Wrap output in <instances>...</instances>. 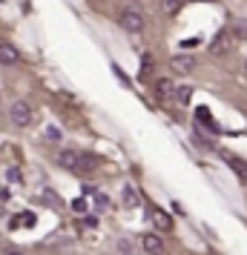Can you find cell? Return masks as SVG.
<instances>
[{
    "mask_svg": "<svg viewBox=\"0 0 247 255\" xmlns=\"http://www.w3.org/2000/svg\"><path fill=\"white\" fill-rule=\"evenodd\" d=\"M118 23L124 26L127 32H141V29H144V12H141V6H135V3L124 6V9H121V17H118Z\"/></svg>",
    "mask_w": 247,
    "mask_h": 255,
    "instance_id": "obj_1",
    "label": "cell"
},
{
    "mask_svg": "<svg viewBox=\"0 0 247 255\" xmlns=\"http://www.w3.org/2000/svg\"><path fill=\"white\" fill-rule=\"evenodd\" d=\"M236 40H239V32L227 26V29H222V32L216 35V40L210 43V52L213 55H224V52H230V49L236 46Z\"/></svg>",
    "mask_w": 247,
    "mask_h": 255,
    "instance_id": "obj_2",
    "label": "cell"
},
{
    "mask_svg": "<svg viewBox=\"0 0 247 255\" xmlns=\"http://www.w3.org/2000/svg\"><path fill=\"white\" fill-rule=\"evenodd\" d=\"M9 118H12L14 127H29L35 121V112H32V106L26 104V101H14L9 106Z\"/></svg>",
    "mask_w": 247,
    "mask_h": 255,
    "instance_id": "obj_3",
    "label": "cell"
},
{
    "mask_svg": "<svg viewBox=\"0 0 247 255\" xmlns=\"http://www.w3.org/2000/svg\"><path fill=\"white\" fill-rule=\"evenodd\" d=\"M141 247H144L147 255H167L164 253V241H161V235H155V232H144Z\"/></svg>",
    "mask_w": 247,
    "mask_h": 255,
    "instance_id": "obj_4",
    "label": "cell"
},
{
    "mask_svg": "<svg viewBox=\"0 0 247 255\" xmlns=\"http://www.w3.org/2000/svg\"><path fill=\"white\" fill-rule=\"evenodd\" d=\"M170 66H173V72H176V75H190V72H193V66H196V60L190 58V55H176V58L170 60Z\"/></svg>",
    "mask_w": 247,
    "mask_h": 255,
    "instance_id": "obj_5",
    "label": "cell"
},
{
    "mask_svg": "<svg viewBox=\"0 0 247 255\" xmlns=\"http://www.w3.org/2000/svg\"><path fill=\"white\" fill-rule=\"evenodd\" d=\"M150 215H153V224H155V230H158V232H167V230H173V218L167 215L164 209L153 207V209H150Z\"/></svg>",
    "mask_w": 247,
    "mask_h": 255,
    "instance_id": "obj_6",
    "label": "cell"
},
{
    "mask_svg": "<svg viewBox=\"0 0 247 255\" xmlns=\"http://www.w3.org/2000/svg\"><path fill=\"white\" fill-rule=\"evenodd\" d=\"M0 63H6V66H14V63H20V52L12 46V43H0Z\"/></svg>",
    "mask_w": 247,
    "mask_h": 255,
    "instance_id": "obj_7",
    "label": "cell"
},
{
    "mask_svg": "<svg viewBox=\"0 0 247 255\" xmlns=\"http://www.w3.org/2000/svg\"><path fill=\"white\" fill-rule=\"evenodd\" d=\"M224 161L233 166V172L242 178V181H247V163L242 161V158H236V155H230V152H224Z\"/></svg>",
    "mask_w": 247,
    "mask_h": 255,
    "instance_id": "obj_8",
    "label": "cell"
},
{
    "mask_svg": "<svg viewBox=\"0 0 247 255\" xmlns=\"http://www.w3.org/2000/svg\"><path fill=\"white\" fill-rule=\"evenodd\" d=\"M121 201H124V207H127V209H135L138 204H141V198H138V192H135V189H132L130 184H127L124 189H121Z\"/></svg>",
    "mask_w": 247,
    "mask_h": 255,
    "instance_id": "obj_9",
    "label": "cell"
},
{
    "mask_svg": "<svg viewBox=\"0 0 247 255\" xmlns=\"http://www.w3.org/2000/svg\"><path fill=\"white\" fill-rule=\"evenodd\" d=\"M95 166H98V158H95V155H86V152H81V155H78V166H75V172H92Z\"/></svg>",
    "mask_w": 247,
    "mask_h": 255,
    "instance_id": "obj_10",
    "label": "cell"
},
{
    "mask_svg": "<svg viewBox=\"0 0 247 255\" xmlns=\"http://www.w3.org/2000/svg\"><path fill=\"white\" fill-rule=\"evenodd\" d=\"M78 155H81V152H72V149H63L58 155V163L60 166H63V169H72V172H75V166H78Z\"/></svg>",
    "mask_w": 247,
    "mask_h": 255,
    "instance_id": "obj_11",
    "label": "cell"
},
{
    "mask_svg": "<svg viewBox=\"0 0 247 255\" xmlns=\"http://www.w3.org/2000/svg\"><path fill=\"white\" fill-rule=\"evenodd\" d=\"M176 101L178 104H190V98H193V86H176Z\"/></svg>",
    "mask_w": 247,
    "mask_h": 255,
    "instance_id": "obj_12",
    "label": "cell"
},
{
    "mask_svg": "<svg viewBox=\"0 0 247 255\" xmlns=\"http://www.w3.org/2000/svg\"><path fill=\"white\" fill-rule=\"evenodd\" d=\"M32 224H35V215H32V212H20V215L12 221V227H32Z\"/></svg>",
    "mask_w": 247,
    "mask_h": 255,
    "instance_id": "obj_13",
    "label": "cell"
},
{
    "mask_svg": "<svg viewBox=\"0 0 247 255\" xmlns=\"http://www.w3.org/2000/svg\"><path fill=\"white\" fill-rule=\"evenodd\" d=\"M173 92H176V83L173 81H158V95L161 98H173Z\"/></svg>",
    "mask_w": 247,
    "mask_h": 255,
    "instance_id": "obj_14",
    "label": "cell"
},
{
    "mask_svg": "<svg viewBox=\"0 0 247 255\" xmlns=\"http://www.w3.org/2000/svg\"><path fill=\"white\" fill-rule=\"evenodd\" d=\"M86 198H75V201H72V212H75V215H86Z\"/></svg>",
    "mask_w": 247,
    "mask_h": 255,
    "instance_id": "obj_15",
    "label": "cell"
},
{
    "mask_svg": "<svg viewBox=\"0 0 247 255\" xmlns=\"http://www.w3.org/2000/svg\"><path fill=\"white\" fill-rule=\"evenodd\" d=\"M196 118H199L201 124H207V127H210L213 132H216V124H213V118H210V112H207V109H204V106H201L199 112H196Z\"/></svg>",
    "mask_w": 247,
    "mask_h": 255,
    "instance_id": "obj_16",
    "label": "cell"
},
{
    "mask_svg": "<svg viewBox=\"0 0 247 255\" xmlns=\"http://www.w3.org/2000/svg\"><path fill=\"white\" fill-rule=\"evenodd\" d=\"M43 138H46L49 143H58V140H60V129H58V127H49V129H46V135H43Z\"/></svg>",
    "mask_w": 247,
    "mask_h": 255,
    "instance_id": "obj_17",
    "label": "cell"
},
{
    "mask_svg": "<svg viewBox=\"0 0 247 255\" xmlns=\"http://www.w3.org/2000/svg\"><path fill=\"white\" fill-rule=\"evenodd\" d=\"M6 178H9L12 184H20V181H23V178H20V169H17V166H9V169H6Z\"/></svg>",
    "mask_w": 247,
    "mask_h": 255,
    "instance_id": "obj_18",
    "label": "cell"
},
{
    "mask_svg": "<svg viewBox=\"0 0 247 255\" xmlns=\"http://www.w3.org/2000/svg\"><path fill=\"white\" fill-rule=\"evenodd\" d=\"M153 72V58L150 55H144V60H141V78H147Z\"/></svg>",
    "mask_w": 247,
    "mask_h": 255,
    "instance_id": "obj_19",
    "label": "cell"
},
{
    "mask_svg": "<svg viewBox=\"0 0 247 255\" xmlns=\"http://www.w3.org/2000/svg\"><path fill=\"white\" fill-rule=\"evenodd\" d=\"M118 253L121 255H132V244L127 241V238H121V241H118Z\"/></svg>",
    "mask_w": 247,
    "mask_h": 255,
    "instance_id": "obj_20",
    "label": "cell"
},
{
    "mask_svg": "<svg viewBox=\"0 0 247 255\" xmlns=\"http://www.w3.org/2000/svg\"><path fill=\"white\" fill-rule=\"evenodd\" d=\"M178 3H181V0H161L164 12H176V9H178Z\"/></svg>",
    "mask_w": 247,
    "mask_h": 255,
    "instance_id": "obj_21",
    "label": "cell"
},
{
    "mask_svg": "<svg viewBox=\"0 0 247 255\" xmlns=\"http://www.w3.org/2000/svg\"><path fill=\"white\" fill-rule=\"evenodd\" d=\"M106 201H109L106 195H95V204H98V209H106V207H109Z\"/></svg>",
    "mask_w": 247,
    "mask_h": 255,
    "instance_id": "obj_22",
    "label": "cell"
},
{
    "mask_svg": "<svg viewBox=\"0 0 247 255\" xmlns=\"http://www.w3.org/2000/svg\"><path fill=\"white\" fill-rule=\"evenodd\" d=\"M6 255H23V253H6Z\"/></svg>",
    "mask_w": 247,
    "mask_h": 255,
    "instance_id": "obj_23",
    "label": "cell"
},
{
    "mask_svg": "<svg viewBox=\"0 0 247 255\" xmlns=\"http://www.w3.org/2000/svg\"><path fill=\"white\" fill-rule=\"evenodd\" d=\"M245 69H247V63H245Z\"/></svg>",
    "mask_w": 247,
    "mask_h": 255,
    "instance_id": "obj_24",
    "label": "cell"
}]
</instances>
